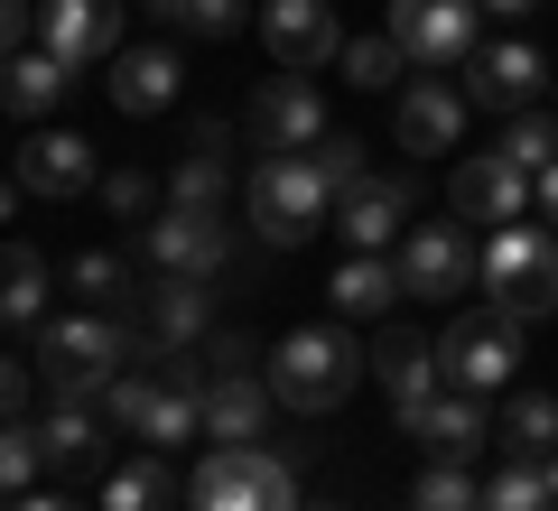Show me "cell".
<instances>
[{
  "instance_id": "6da1fadb",
  "label": "cell",
  "mask_w": 558,
  "mask_h": 511,
  "mask_svg": "<svg viewBox=\"0 0 558 511\" xmlns=\"http://www.w3.org/2000/svg\"><path fill=\"white\" fill-rule=\"evenodd\" d=\"M242 223H252V242H270V252H299V242H317L326 223H336V186L317 178L307 149H260V168L242 178Z\"/></svg>"
},
{
  "instance_id": "7a4b0ae2",
  "label": "cell",
  "mask_w": 558,
  "mask_h": 511,
  "mask_svg": "<svg viewBox=\"0 0 558 511\" xmlns=\"http://www.w3.org/2000/svg\"><path fill=\"white\" fill-rule=\"evenodd\" d=\"M140 363V334L131 316H102V307H75V316H47L38 326V373H47V400H102L112 373Z\"/></svg>"
},
{
  "instance_id": "3957f363",
  "label": "cell",
  "mask_w": 558,
  "mask_h": 511,
  "mask_svg": "<svg viewBox=\"0 0 558 511\" xmlns=\"http://www.w3.org/2000/svg\"><path fill=\"white\" fill-rule=\"evenodd\" d=\"M279 391V410H299V418H326L354 400V381L373 373V354H354V334L344 326H289L279 334V354L260 363Z\"/></svg>"
},
{
  "instance_id": "277c9868",
  "label": "cell",
  "mask_w": 558,
  "mask_h": 511,
  "mask_svg": "<svg viewBox=\"0 0 558 511\" xmlns=\"http://www.w3.org/2000/svg\"><path fill=\"white\" fill-rule=\"evenodd\" d=\"M484 297L521 326L558 316V223H502L484 233Z\"/></svg>"
},
{
  "instance_id": "5b68a950",
  "label": "cell",
  "mask_w": 558,
  "mask_h": 511,
  "mask_svg": "<svg viewBox=\"0 0 558 511\" xmlns=\"http://www.w3.org/2000/svg\"><path fill=\"white\" fill-rule=\"evenodd\" d=\"M186 511H307L299 502V465L270 447H215L186 474Z\"/></svg>"
},
{
  "instance_id": "8992f818",
  "label": "cell",
  "mask_w": 558,
  "mask_h": 511,
  "mask_svg": "<svg viewBox=\"0 0 558 511\" xmlns=\"http://www.w3.org/2000/svg\"><path fill=\"white\" fill-rule=\"evenodd\" d=\"M521 316H502V307H475V316H457V326L438 334V363H447V381L457 391H475V400H502V381L521 373Z\"/></svg>"
},
{
  "instance_id": "52a82bcc",
  "label": "cell",
  "mask_w": 558,
  "mask_h": 511,
  "mask_svg": "<svg viewBox=\"0 0 558 511\" xmlns=\"http://www.w3.org/2000/svg\"><path fill=\"white\" fill-rule=\"evenodd\" d=\"M475 20L484 0H391L381 38L410 57V75H447V65H475Z\"/></svg>"
},
{
  "instance_id": "ba28073f",
  "label": "cell",
  "mask_w": 558,
  "mask_h": 511,
  "mask_svg": "<svg viewBox=\"0 0 558 511\" xmlns=\"http://www.w3.org/2000/svg\"><path fill=\"white\" fill-rule=\"evenodd\" d=\"M400 279H410V297H465L484 279V252H475V223H410L400 233Z\"/></svg>"
},
{
  "instance_id": "9c48e42d",
  "label": "cell",
  "mask_w": 558,
  "mask_h": 511,
  "mask_svg": "<svg viewBox=\"0 0 558 511\" xmlns=\"http://www.w3.org/2000/svg\"><path fill=\"white\" fill-rule=\"evenodd\" d=\"M447 205H457L465 223H484V233H502V223H521L539 205V178L521 168V158H502V149H475V158H457Z\"/></svg>"
},
{
  "instance_id": "30bf717a",
  "label": "cell",
  "mask_w": 558,
  "mask_h": 511,
  "mask_svg": "<svg viewBox=\"0 0 558 511\" xmlns=\"http://www.w3.org/2000/svg\"><path fill=\"white\" fill-rule=\"evenodd\" d=\"M391 418H400V437H418L428 455H457V465H475V455L494 447V400L457 391V381H447L438 400H391Z\"/></svg>"
},
{
  "instance_id": "8fae6325",
  "label": "cell",
  "mask_w": 558,
  "mask_h": 511,
  "mask_svg": "<svg viewBox=\"0 0 558 511\" xmlns=\"http://www.w3.org/2000/svg\"><path fill=\"white\" fill-rule=\"evenodd\" d=\"M140 260L149 270H186V279H215L233 260V223L205 215V205H168L159 223H140Z\"/></svg>"
},
{
  "instance_id": "7c38bea8",
  "label": "cell",
  "mask_w": 558,
  "mask_h": 511,
  "mask_svg": "<svg viewBox=\"0 0 558 511\" xmlns=\"http://www.w3.org/2000/svg\"><path fill=\"white\" fill-rule=\"evenodd\" d=\"M205 316H215V297H205V279L186 270H159L149 289H140V363L149 354H186V344H205Z\"/></svg>"
},
{
  "instance_id": "4fadbf2b",
  "label": "cell",
  "mask_w": 558,
  "mask_h": 511,
  "mask_svg": "<svg viewBox=\"0 0 558 511\" xmlns=\"http://www.w3.org/2000/svg\"><path fill=\"white\" fill-rule=\"evenodd\" d=\"M252 139H260V149H317V139H326V94H317V75H299V65L260 75V94H252Z\"/></svg>"
},
{
  "instance_id": "5bb4252c",
  "label": "cell",
  "mask_w": 558,
  "mask_h": 511,
  "mask_svg": "<svg viewBox=\"0 0 558 511\" xmlns=\"http://www.w3.org/2000/svg\"><path fill=\"white\" fill-rule=\"evenodd\" d=\"M84 186H102L94 139H84V131H28L20 139V158H10V196H84Z\"/></svg>"
},
{
  "instance_id": "9a60e30c",
  "label": "cell",
  "mask_w": 558,
  "mask_h": 511,
  "mask_svg": "<svg viewBox=\"0 0 558 511\" xmlns=\"http://www.w3.org/2000/svg\"><path fill=\"white\" fill-rule=\"evenodd\" d=\"M38 47L84 65H112L121 57V0H38Z\"/></svg>"
},
{
  "instance_id": "2e32d148",
  "label": "cell",
  "mask_w": 558,
  "mask_h": 511,
  "mask_svg": "<svg viewBox=\"0 0 558 511\" xmlns=\"http://www.w3.org/2000/svg\"><path fill=\"white\" fill-rule=\"evenodd\" d=\"M260 38H270L279 65H336L344 57V28H336V0H260Z\"/></svg>"
},
{
  "instance_id": "e0dca14e",
  "label": "cell",
  "mask_w": 558,
  "mask_h": 511,
  "mask_svg": "<svg viewBox=\"0 0 558 511\" xmlns=\"http://www.w3.org/2000/svg\"><path fill=\"white\" fill-rule=\"evenodd\" d=\"M410 205H418L410 178H363L354 196H336V233H344V252H391V242L410 233Z\"/></svg>"
},
{
  "instance_id": "ac0fdd59",
  "label": "cell",
  "mask_w": 558,
  "mask_h": 511,
  "mask_svg": "<svg viewBox=\"0 0 558 511\" xmlns=\"http://www.w3.org/2000/svg\"><path fill=\"white\" fill-rule=\"evenodd\" d=\"M539 84H549V57H539L531 38L475 47V65H465V102H484V112H521Z\"/></svg>"
},
{
  "instance_id": "d6986e66",
  "label": "cell",
  "mask_w": 558,
  "mask_h": 511,
  "mask_svg": "<svg viewBox=\"0 0 558 511\" xmlns=\"http://www.w3.org/2000/svg\"><path fill=\"white\" fill-rule=\"evenodd\" d=\"M270 410H279L270 373H215L205 381V437L215 447H260L270 437Z\"/></svg>"
},
{
  "instance_id": "ffe728a7",
  "label": "cell",
  "mask_w": 558,
  "mask_h": 511,
  "mask_svg": "<svg viewBox=\"0 0 558 511\" xmlns=\"http://www.w3.org/2000/svg\"><path fill=\"white\" fill-rule=\"evenodd\" d=\"M391 139L410 158H438V149H457L465 139V94H447L438 75H418L410 94H400V112H391Z\"/></svg>"
},
{
  "instance_id": "44dd1931",
  "label": "cell",
  "mask_w": 558,
  "mask_h": 511,
  "mask_svg": "<svg viewBox=\"0 0 558 511\" xmlns=\"http://www.w3.org/2000/svg\"><path fill=\"white\" fill-rule=\"evenodd\" d=\"M102 94H112V112H168L178 102V47H121L112 75H102Z\"/></svg>"
},
{
  "instance_id": "7402d4cb",
  "label": "cell",
  "mask_w": 558,
  "mask_h": 511,
  "mask_svg": "<svg viewBox=\"0 0 558 511\" xmlns=\"http://www.w3.org/2000/svg\"><path fill=\"white\" fill-rule=\"evenodd\" d=\"M373 381H381L391 400H438V391H447V363H438V344H428L418 326H391V334L373 344Z\"/></svg>"
},
{
  "instance_id": "603a6c76",
  "label": "cell",
  "mask_w": 558,
  "mask_h": 511,
  "mask_svg": "<svg viewBox=\"0 0 558 511\" xmlns=\"http://www.w3.org/2000/svg\"><path fill=\"white\" fill-rule=\"evenodd\" d=\"M326 297H336V316L373 326V316H391L400 297H410V279H400V260H381V252H344V270L326 279Z\"/></svg>"
},
{
  "instance_id": "cb8c5ba5",
  "label": "cell",
  "mask_w": 558,
  "mask_h": 511,
  "mask_svg": "<svg viewBox=\"0 0 558 511\" xmlns=\"http://www.w3.org/2000/svg\"><path fill=\"white\" fill-rule=\"evenodd\" d=\"M233 131L223 121H205L196 139H186V158L168 168V205H205V215H223V186H233Z\"/></svg>"
},
{
  "instance_id": "d4e9b609",
  "label": "cell",
  "mask_w": 558,
  "mask_h": 511,
  "mask_svg": "<svg viewBox=\"0 0 558 511\" xmlns=\"http://www.w3.org/2000/svg\"><path fill=\"white\" fill-rule=\"evenodd\" d=\"M102 400H47L38 410V447H47V474H75V465H94L102 455Z\"/></svg>"
},
{
  "instance_id": "484cf974",
  "label": "cell",
  "mask_w": 558,
  "mask_h": 511,
  "mask_svg": "<svg viewBox=\"0 0 558 511\" xmlns=\"http://www.w3.org/2000/svg\"><path fill=\"white\" fill-rule=\"evenodd\" d=\"M65 84H75V65L47 57V47H28V57H10V75H0V102H10L20 121H47L65 102Z\"/></svg>"
},
{
  "instance_id": "4316f807",
  "label": "cell",
  "mask_w": 558,
  "mask_h": 511,
  "mask_svg": "<svg viewBox=\"0 0 558 511\" xmlns=\"http://www.w3.org/2000/svg\"><path fill=\"white\" fill-rule=\"evenodd\" d=\"M0 316H10L20 334L47 326V260H38V242H10V252H0Z\"/></svg>"
},
{
  "instance_id": "83f0119b",
  "label": "cell",
  "mask_w": 558,
  "mask_h": 511,
  "mask_svg": "<svg viewBox=\"0 0 558 511\" xmlns=\"http://www.w3.org/2000/svg\"><path fill=\"white\" fill-rule=\"evenodd\" d=\"M178 474H168V455H131V465L102 474V511H178Z\"/></svg>"
},
{
  "instance_id": "f1b7e54d",
  "label": "cell",
  "mask_w": 558,
  "mask_h": 511,
  "mask_svg": "<svg viewBox=\"0 0 558 511\" xmlns=\"http://www.w3.org/2000/svg\"><path fill=\"white\" fill-rule=\"evenodd\" d=\"M65 289H75L84 307H102V316H140V279H131V260H121V252L65 260Z\"/></svg>"
},
{
  "instance_id": "f546056e",
  "label": "cell",
  "mask_w": 558,
  "mask_h": 511,
  "mask_svg": "<svg viewBox=\"0 0 558 511\" xmlns=\"http://www.w3.org/2000/svg\"><path fill=\"white\" fill-rule=\"evenodd\" d=\"M494 447L539 465V455L558 447V400H549V391H512V400H502V418H494Z\"/></svg>"
},
{
  "instance_id": "4dcf8cb0",
  "label": "cell",
  "mask_w": 558,
  "mask_h": 511,
  "mask_svg": "<svg viewBox=\"0 0 558 511\" xmlns=\"http://www.w3.org/2000/svg\"><path fill=\"white\" fill-rule=\"evenodd\" d=\"M410 511H484V484L457 465V455H428L410 484Z\"/></svg>"
},
{
  "instance_id": "1f68e13d",
  "label": "cell",
  "mask_w": 558,
  "mask_h": 511,
  "mask_svg": "<svg viewBox=\"0 0 558 511\" xmlns=\"http://www.w3.org/2000/svg\"><path fill=\"white\" fill-rule=\"evenodd\" d=\"M484 511H558L549 502V474H539L531 455H502L494 484H484Z\"/></svg>"
},
{
  "instance_id": "d6a6232c",
  "label": "cell",
  "mask_w": 558,
  "mask_h": 511,
  "mask_svg": "<svg viewBox=\"0 0 558 511\" xmlns=\"http://www.w3.org/2000/svg\"><path fill=\"white\" fill-rule=\"evenodd\" d=\"M168 28H196V38H233V28H260L252 0H159Z\"/></svg>"
},
{
  "instance_id": "836d02e7",
  "label": "cell",
  "mask_w": 558,
  "mask_h": 511,
  "mask_svg": "<svg viewBox=\"0 0 558 511\" xmlns=\"http://www.w3.org/2000/svg\"><path fill=\"white\" fill-rule=\"evenodd\" d=\"M502 158H521V168H558V112H512L502 121Z\"/></svg>"
},
{
  "instance_id": "e575fe53",
  "label": "cell",
  "mask_w": 558,
  "mask_h": 511,
  "mask_svg": "<svg viewBox=\"0 0 558 511\" xmlns=\"http://www.w3.org/2000/svg\"><path fill=\"white\" fill-rule=\"evenodd\" d=\"M38 474H47L38 418H10V437H0V484H10V502H20V492H38Z\"/></svg>"
},
{
  "instance_id": "d590c367",
  "label": "cell",
  "mask_w": 558,
  "mask_h": 511,
  "mask_svg": "<svg viewBox=\"0 0 558 511\" xmlns=\"http://www.w3.org/2000/svg\"><path fill=\"white\" fill-rule=\"evenodd\" d=\"M336 65L354 75V94H381V84H400V65H410V57H400L391 38H354V47H344Z\"/></svg>"
},
{
  "instance_id": "8d00e7d4",
  "label": "cell",
  "mask_w": 558,
  "mask_h": 511,
  "mask_svg": "<svg viewBox=\"0 0 558 511\" xmlns=\"http://www.w3.org/2000/svg\"><path fill=\"white\" fill-rule=\"evenodd\" d=\"M307 158H317V178L336 186V196H354V186L373 178V168H363V139H344V131H326V139H317Z\"/></svg>"
},
{
  "instance_id": "74e56055",
  "label": "cell",
  "mask_w": 558,
  "mask_h": 511,
  "mask_svg": "<svg viewBox=\"0 0 558 511\" xmlns=\"http://www.w3.org/2000/svg\"><path fill=\"white\" fill-rule=\"evenodd\" d=\"M149 391H159V373H112V391H102V418H112V428H131L140 437V418H149Z\"/></svg>"
},
{
  "instance_id": "f35d334b",
  "label": "cell",
  "mask_w": 558,
  "mask_h": 511,
  "mask_svg": "<svg viewBox=\"0 0 558 511\" xmlns=\"http://www.w3.org/2000/svg\"><path fill=\"white\" fill-rule=\"evenodd\" d=\"M102 205H112L121 223H140L149 205H159V186H149V168H102Z\"/></svg>"
},
{
  "instance_id": "ab89813d",
  "label": "cell",
  "mask_w": 558,
  "mask_h": 511,
  "mask_svg": "<svg viewBox=\"0 0 558 511\" xmlns=\"http://www.w3.org/2000/svg\"><path fill=\"white\" fill-rule=\"evenodd\" d=\"M28 38H38V0H10V10H0V47L28 57Z\"/></svg>"
},
{
  "instance_id": "60d3db41",
  "label": "cell",
  "mask_w": 558,
  "mask_h": 511,
  "mask_svg": "<svg viewBox=\"0 0 558 511\" xmlns=\"http://www.w3.org/2000/svg\"><path fill=\"white\" fill-rule=\"evenodd\" d=\"M205 363H215V373H252V344H242V334H215V344H205Z\"/></svg>"
},
{
  "instance_id": "b9f144b4",
  "label": "cell",
  "mask_w": 558,
  "mask_h": 511,
  "mask_svg": "<svg viewBox=\"0 0 558 511\" xmlns=\"http://www.w3.org/2000/svg\"><path fill=\"white\" fill-rule=\"evenodd\" d=\"M10 511H84V502H65V492H20Z\"/></svg>"
},
{
  "instance_id": "7bdbcfd3",
  "label": "cell",
  "mask_w": 558,
  "mask_h": 511,
  "mask_svg": "<svg viewBox=\"0 0 558 511\" xmlns=\"http://www.w3.org/2000/svg\"><path fill=\"white\" fill-rule=\"evenodd\" d=\"M539 223H558V168H539Z\"/></svg>"
},
{
  "instance_id": "ee69618b",
  "label": "cell",
  "mask_w": 558,
  "mask_h": 511,
  "mask_svg": "<svg viewBox=\"0 0 558 511\" xmlns=\"http://www.w3.org/2000/svg\"><path fill=\"white\" fill-rule=\"evenodd\" d=\"M484 10H502V20H521V10H539V0H484Z\"/></svg>"
},
{
  "instance_id": "f6af8a7d",
  "label": "cell",
  "mask_w": 558,
  "mask_h": 511,
  "mask_svg": "<svg viewBox=\"0 0 558 511\" xmlns=\"http://www.w3.org/2000/svg\"><path fill=\"white\" fill-rule=\"evenodd\" d=\"M539 474H549V502H558V447H549V455H539Z\"/></svg>"
},
{
  "instance_id": "bcb514c9",
  "label": "cell",
  "mask_w": 558,
  "mask_h": 511,
  "mask_svg": "<svg viewBox=\"0 0 558 511\" xmlns=\"http://www.w3.org/2000/svg\"><path fill=\"white\" fill-rule=\"evenodd\" d=\"M307 511H336V502H307Z\"/></svg>"
},
{
  "instance_id": "7dc6e473",
  "label": "cell",
  "mask_w": 558,
  "mask_h": 511,
  "mask_svg": "<svg viewBox=\"0 0 558 511\" xmlns=\"http://www.w3.org/2000/svg\"><path fill=\"white\" fill-rule=\"evenodd\" d=\"M140 10H159V0H140Z\"/></svg>"
}]
</instances>
